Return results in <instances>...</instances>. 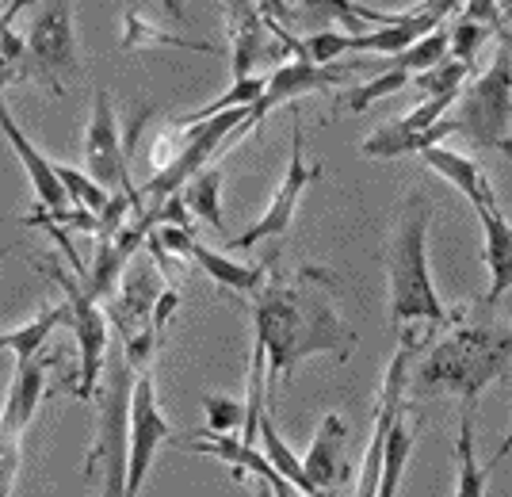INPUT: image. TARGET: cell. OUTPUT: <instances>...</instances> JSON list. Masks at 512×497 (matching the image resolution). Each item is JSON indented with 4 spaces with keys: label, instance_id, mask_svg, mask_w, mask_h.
Instances as JSON below:
<instances>
[{
    "label": "cell",
    "instance_id": "ba28073f",
    "mask_svg": "<svg viewBox=\"0 0 512 497\" xmlns=\"http://www.w3.org/2000/svg\"><path fill=\"white\" fill-rule=\"evenodd\" d=\"M27 65L31 81H43L50 96H65V77L81 73L73 0H39V12L27 27Z\"/></svg>",
    "mask_w": 512,
    "mask_h": 497
},
{
    "label": "cell",
    "instance_id": "1f68e13d",
    "mask_svg": "<svg viewBox=\"0 0 512 497\" xmlns=\"http://www.w3.org/2000/svg\"><path fill=\"white\" fill-rule=\"evenodd\" d=\"M165 12H169V20L188 23V12H184V0H165Z\"/></svg>",
    "mask_w": 512,
    "mask_h": 497
},
{
    "label": "cell",
    "instance_id": "8992f818",
    "mask_svg": "<svg viewBox=\"0 0 512 497\" xmlns=\"http://www.w3.org/2000/svg\"><path fill=\"white\" fill-rule=\"evenodd\" d=\"M39 272L62 287V299L69 303V325L77 337V379H73V398H96L100 390V375H104L107 360V337H111V322H107L104 306L96 303L85 291L81 276H73L62 268V260H39Z\"/></svg>",
    "mask_w": 512,
    "mask_h": 497
},
{
    "label": "cell",
    "instance_id": "7402d4cb",
    "mask_svg": "<svg viewBox=\"0 0 512 497\" xmlns=\"http://www.w3.org/2000/svg\"><path fill=\"white\" fill-rule=\"evenodd\" d=\"M69 325V303H50L43 306L35 318L20 329H12V333H0V348H12L16 352V364H31L35 360V352L46 345V337H54V329H62Z\"/></svg>",
    "mask_w": 512,
    "mask_h": 497
},
{
    "label": "cell",
    "instance_id": "6da1fadb",
    "mask_svg": "<svg viewBox=\"0 0 512 497\" xmlns=\"http://www.w3.org/2000/svg\"><path fill=\"white\" fill-rule=\"evenodd\" d=\"M256 348L264 352V383H291V375L310 356L348 360L356 333L337 310V276L318 264L279 272L276 264L253 295Z\"/></svg>",
    "mask_w": 512,
    "mask_h": 497
},
{
    "label": "cell",
    "instance_id": "44dd1931",
    "mask_svg": "<svg viewBox=\"0 0 512 497\" xmlns=\"http://www.w3.org/2000/svg\"><path fill=\"white\" fill-rule=\"evenodd\" d=\"M188 260H195V264H199V268H203L218 287L237 291V295H256V291H260V283H264V276H268V268H272V264L245 268V264H237V260L222 257V253H214V249H207V245H199V241L188 245Z\"/></svg>",
    "mask_w": 512,
    "mask_h": 497
},
{
    "label": "cell",
    "instance_id": "7a4b0ae2",
    "mask_svg": "<svg viewBox=\"0 0 512 497\" xmlns=\"http://www.w3.org/2000/svg\"><path fill=\"white\" fill-rule=\"evenodd\" d=\"M428 222H432V203L428 195H406L398 207V222L386 249V299H390V329L398 345L413 348L417 356L425 352L448 325L463 322V310L455 314L440 303L432 272H428Z\"/></svg>",
    "mask_w": 512,
    "mask_h": 497
},
{
    "label": "cell",
    "instance_id": "e0dca14e",
    "mask_svg": "<svg viewBox=\"0 0 512 497\" xmlns=\"http://www.w3.org/2000/svg\"><path fill=\"white\" fill-rule=\"evenodd\" d=\"M417 157H421L444 184H451L455 192L463 195L470 207H497V195H493L490 176H486V169H482L474 157L448 150L444 142H440V146H428V150H421Z\"/></svg>",
    "mask_w": 512,
    "mask_h": 497
},
{
    "label": "cell",
    "instance_id": "ac0fdd59",
    "mask_svg": "<svg viewBox=\"0 0 512 497\" xmlns=\"http://www.w3.org/2000/svg\"><path fill=\"white\" fill-rule=\"evenodd\" d=\"M478 226H482V260H486V272H490V287L482 295V306H497L509 295L512 283V226L509 218L501 215L497 207H474Z\"/></svg>",
    "mask_w": 512,
    "mask_h": 497
},
{
    "label": "cell",
    "instance_id": "30bf717a",
    "mask_svg": "<svg viewBox=\"0 0 512 497\" xmlns=\"http://www.w3.org/2000/svg\"><path fill=\"white\" fill-rule=\"evenodd\" d=\"M165 440H176V429L169 417L157 406V387H153V368L134 375V390H130V417H127V482L123 494H138L142 482L150 478V467L157 459V448Z\"/></svg>",
    "mask_w": 512,
    "mask_h": 497
},
{
    "label": "cell",
    "instance_id": "603a6c76",
    "mask_svg": "<svg viewBox=\"0 0 512 497\" xmlns=\"http://www.w3.org/2000/svg\"><path fill=\"white\" fill-rule=\"evenodd\" d=\"M180 199H184V207L192 211V218L214 226L218 234L226 230V222H222V165H218V161L203 165V169L180 188Z\"/></svg>",
    "mask_w": 512,
    "mask_h": 497
},
{
    "label": "cell",
    "instance_id": "9c48e42d",
    "mask_svg": "<svg viewBox=\"0 0 512 497\" xmlns=\"http://www.w3.org/2000/svg\"><path fill=\"white\" fill-rule=\"evenodd\" d=\"M46 394V368L39 360L31 364H16L12 375V387L4 398V410H0V497H8L16 490V478L23 467V440L27 429L39 413V402Z\"/></svg>",
    "mask_w": 512,
    "mask_h": 497
},
{
    "label": "cell",
    "instance_id": "3957f363",
    "mask_svg": "<svg viewBox=\"0 0 512 497\" xmlns=\"http://www.w3.org/2000/svg\"><path fill=\"white\" fill-rule=\"evenodd\" d=\"M509 356L512 341L505 329H474L455 322L413 360L417 368H409V394L413 398L451 394L467 410H478L482 390L509 371Z\"/></svg>",
    "mask_w": 512,
    "mask_h": 497
},
{
    "label": "cell",
    "instance_id": "cb8c5ba5",
    "mask_svg": "<svg viewBox=\"0 0 512 497\" xmlns=\"http://www.w3.org/2000/svg\"><path fill=\"white\" fill-rule=\"evenodd\" d=\"M256 440H260V452L268 455V463L276 467L279 475L287 478L299 494H318L314 490V482L306 478V471H302V459L291 448H287V440L279 436V429H276V417L268 413V406L260 410V417H256Z\"/></svg>",
    "mask_w": 512,
    "mask_h": 497
},
{
    "label": "cell",
    "instance_id": "8fae6325",
    "mask_svg": "<svg viewBox=\"0 0 512 497\" xmlns=\"http://www.w3.org/2000/svg\"><path fill=\"white\" fill-rule=\"evenodd\" d=\"M85 173L107 188V192H134L127 165V146L119 138V115L111 104V92L96 88L92 96V111H88L85 127Z\"/></svg>",
    "mask_w": 512,
    "mask_h": 497
},
{
    "label": "cell",
    "instance_id": "484cf974",
    "mask_svg": "<svg viewBox=\"0 0 512 497\" xmlns=\"http://www.w3.org/2000/svg\"><path fill=\"white\" fill-rule=\"evenodd\" d=\"M302 23H314V31L321 27H344V31H360L363 23L356 20V0H299Z\"/></svg>",
    "mask_w": 512,
    "mask_h": 497
},
{
    "label": "cell",
    "instance_id": "277c9868",
    "mask_svg": "<svg viewBox=\"0 0 512 497\" xmlns=\"http://www.w3.org/2000/svg\"><path fill=\"white\" fill-rule=\"evenodd\" d=\"M497 58L474 85H463L459 100L451 104L455 134L482 150L512 153V65L509 39H497Z\"/></svg>",
    "mask_w": 512,
    "mask_h": 497
},
{
    "label": "cell",
    "instance_id": "d6986e66",
    "mask_svg": "<svg viewBox=\"0 0 512 497\" xmlns=\"http://www.w3.org/2000/svg\"><path fill=\"white\" fill-rule=\"evenodd\" d=\"M509 448L512 440H501V448H497V455H493L490 463H478V455H474V410L463 406V413H459V444H455V463H459V471H455V494L459 497L486 494L493 467H497V459L509 455Z\"/></svg>",
    "mask_w": 512,
    "mask_h": 497
},
{
    "label": "cell",
    "instance_id": "2e32d148",
    "mask_svg": "<svg viewBox=\"0 0 512 497\" xmlns=\"http://www.w3.org/2000/svg\"><path fill=\"white\" fill-rule=\"evenodd\" d=\"M344 440H348V421L341 413H325L310 448L302 455V471L314 482L318 494H337L333 486L344 475Z\"/></svg>",
    "mask_w": 512,
    "mask_h": 497
},
{
    "label": "cell",
    "instance_id": "d4e9b609",
    "mask_svg": "<svg viewBox=\"0 0 512 497\" xmlns=\"http://www.w3.org/2000/svg\"><path fill=\"white\" fill-rule=\"evenodd\" d=\"M402 88H409V73H406V69H398V65H386L383 73H379V77H371L367 85L341 92L337 108L356 111V115H360V111H367L371 104L386 100V96H394V92H402Z\"/></svg>",
    "mask_w": 512,
    "mask_h": 497
},
{
    "label": "cell",
    "instance_id": "7c38bea8",
    "mask_svg": "<svg viewBox=\"0 0 512 497\" xmlns=\"http://www.w3.org/2000/svg\"><path fill=\"white\" fill-rule=\"evenodd\" d=\"M321 180V165H306V150H302V127L291 130V161H287V173L279 180L272 203L264 207V215L256 218L245 234L230 238V249H253L260 241H279L299 211V199L306 195V188Z\"/></svg>",
    "mask_w": 512,
    "mask_h": 497
},
{
    "label": "cell",
    "instance_id": "5bb4252c",
    "mask_svg": "<svg viewBox=\"0 0 512 497\" xmlns=\"http://www.w3.org/2000/svg\"><path fill=\"white\" fill-rule=\"evenodd\" d=\"M0 134L8 138L12 153L20 157L23 173H27L31 188H35V199H39V211H46L50 222L62 226L65 215L73 211V203H69V195H65V188H62V176H58V169H54V161H46V153L39 150V146L20 130V123L12 119V111H8V100H4V96H0Z\"/></svg>",
    "mask_w": 512,
    "mask_h": 497
},
{
    "label": "cell",
    "instance_id": "4dcf8cb0",
    "mask_svg": "<svg viewBox=\"0 0 512 497\" xmlns=\"http://www.w3.org/2000/svg\"><path fill=\"white\" fill-rule=\"evenodd\" d=\"M180 150H184V130L176 127H165L157 138H153V150H150V169L153 173H165L172 161L180 157Z\"/></svg>",
    "mask_w": 512,
    "mask_h": 497
},
{
    "label": "cell",
    "instance_id": "f546056e",
    "mask_svg": "<svg viewBox=\"0 0 512 497\" xmlns=\"http://www.w3.org/2000/svg\"><path fill=\"white\" fill-rule=\"evenodd\" d=\"M203 410H207L203 433H237L245 425V402L226 394H203Z\"/></svg>",
    "mask_w": 512,
    "mask_h": 497
},
{
    "label": "cell",
    "instance_id": "83f0119b",
    "mask_svg": "<svg viewBox=\"0 0 512 497\" xmlns=\"http://www.w3.org/2000/svg\"><path fill=\"white\" fill-rule=\"evenodd\" d=\"M474 73L470 65L455 62V58H444V62L428 65L421 73H413L409 77V85H417L425 96H440V92H459V88L467 85V77Z\"/></svg>",
    "mask_w": 512,
    "mask_h": 497
},
{
    "label": "cell",
    "instance_id": "4316f807",
    "mask_svg": "<svg viewBox=\"0 0 512 497\" xmlns=\"http://www.w3.org/2000/svg\"><path fill=\"white\" fill-rule=\"evenodd\" d=\"M490 39H493V27L455 16V27H448V58H455V62H463L474 69L478 50L490 43Z\"/></svg>",
    "mask_w": 512,
    "mask_h": 497
},
{
    "label": "cell",
    "instance_id": "9a60e30c",
    "mask_svg": "<svg viewBox=\"0 0 512 497\" xmlns=\"http://www.w3.org/2000/svg\"><path fill=\"white\" fill-rule=\"evenodd\" d=\"M417 433H421V398H409L398 406L390 429L383 436V459H379V486L375 494L379 497H394L398 486H402V475H406V459L417 444Z\"/></svg>",
    "mask_w": 512,
    "mask_h": 497
},
{
    "label": "cell",
    "instance_id": "f1b7e54d",
    "mask_svg": "<svg viewBox=\"0 0 512 497\" xmlns=\"http://www.w3.org/2000/svg\"><path fill=\"white\" fill-rule=\"evenodd\" d=\"M54 169H58V176H62V188H65V195H69V203H73V207L92 211V215H100V211H104L107 199H111L107 188H100L88 173H77V169H69V165H54Z\"/></svg>",
    "mask_w": 512,
    "mask_h": 497
},
{
    "label": "cell",
    "instance_id": "ffe728a7",
    "mask_svg": "<svg viewBox=\"0 0 512 497\" xmlns=\"http://www.w3.org/2000/svg\"><path fill=\"white\" fill-rule=\"evenodd\" d=\"M119 46H123V50H150V46H169V50L214 54V43H203V39H188V35H176V31H165L161 23H153L150 16L138 8V0H127Z\"/></svg>",
    "mask_w": 512,
    "mask_h": 497
},
{
    "label": "cell",
    "instance_id": "52a82bcc",
    "mask_svg": "<svg viewBox=\"0 0 512 497\" xmlns=\"http://www.w3.org/2000/svg\"><path fill=\"white\" fill-rule=\"evenodd\" d=\"M363 62H329V65H318L310 62V58H283V62L268 73V85H264V92L256 96L253 104L245 108V115H241V123H237L230 134H226V142H222V153L230 150V146H237L245 134H253L268 115L276 108H287V104H295V100H302V96H318V92H325V88H337L344 85L356 69H360Z\"/></svg>",
    "mask_w": 512,
    "mask_h": 497
},
{
    "label": "cell",
    "instance_id": "5b68a950",
    "mask_svg": "<svg viewBox=\"0 0 512 497\" xmlns=\"http://www.w3.org/2000/svg\"><path fill=\"white\" fill-rule=\"evenodd\" d=\"M138 371L127 364V356H119L107 368V383L100 394V425L96 440L88 448L85 478H96L104 486V494H123L127 482V417H130V390H134Z\"/></svg>",
    "mask_w": 512,
    "mask_h": 497
},
{
    "label": "cell",
    "instance_id": "4fadbf2b",
    "mask_svg": "<svg viewBox=\"0 0 512 497\" xmlns=\"http://www.w3.org/2000/svg\"><path fill=\"white\" fill-rule=\"evenodd\" d=\"M157 295H161V268L150 260H127L119 287L100 306H107V322L123 333V341H130L146 329H157L153 325Z\"/></svg>",
    "mask_w": 512,
    "mask_h": 497
}]
</instances>
